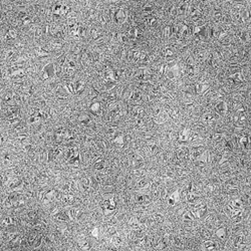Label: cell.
Wrapping results in <instances>:
<instances>
[{
	"mask_svg": "<svg viewBox=\"0 0 251 251\" xmlns=\"http://www.w3.org/2000/svg\"><path fill=\"white\" fill-rule=\"evenodd\" d=\"M137 202L141 205H149L151 203V196L147 194H142L137 196Z\"/></svg>",
	"mask_w": 251,
	"mask_h": 251,
	"instance_id": "ac0fdd59",
	"label": "cell"
},
{
	"mask_svg": "<svg viewBox=\"0 0 251 251\" xmlns=\"http://www.w3.org/2000/svg\"><path fill=\"white\" fill-rule=\"evenodd\" d=\"M89 111L93 112V114L96 115V116H100V115H102V112H103L102 103H100V102H94L91 106H89Z\"/></svg>",
	"mask_w": 251,
	"mask_h": 251,
	"instance_id": "7c38bea8",
	"label": "cell"
},
{
	"mask_svg": "<svg viewBox=\"0 0 251 251\" xmlns=\"http://www.w3.org/2000/svg\"><path fill=\"white\" fill-rule=\"evenodd\" d=\"M187 199H188V201L191 202V203H194V202H197L199 200V195H198V193L193 189L192 183L189 184L188 190H187Z\"/></svg>",
	"mask_w": 251,
	"mask_h": 251,
	"instance_id": "9c48e42d",
	"label": "cell"
},
{
	"mask_svg": "<svg viewBox=\"0 0 251 251\" xmlns=\"http://www.w3.org/2000/svg\"><path fill=\"white\" fill-rule=\"evenodd\" d=\"M79 122L82 123V125L88 127L91 124V118H89L88 115H86L85 112H82V114H80L79 116Z\"/></svg>",
	"mask_w": 251,
	"mask_h": 251,
	"instance_id": "44dd1931",
	"label": "cell"
},
{
	"mask_svg": "<svg viewBox=\"0 0 251 251\" xmlns=\"http://www.w3.org/2000/svg\"><path fill=\"white\" fill-rule=\"evenodd\" d=\"M176 156H177L180 161H187L190 159V151L186 147H182V148L178 149L177 153H176Z\"/></svg>",
	"mask_w": 251,
	"mask_h": 251,
	"instance_id": "30bf717a",
	"label": "cell"
},
{
	"mask_svg": "<svg viewBox=\"0 0 251 251\" xmlns=\"http://www.w3.org/2000/svg\"><path fill=\"white\" fill-rule=\"evenodd\" d=\"M229 79H230V82H234V83H239V82H243L242 76H241V73H239V71H236V73H232L231 76H230Z\"/></svg>",
	"mask_w": 251,
	"mask_h": 251,
	"instance_id": "cb8c5ba5",
	"label": "cell"
},
{
	"mask_svg": "<svg viewBox=\"0 0 251 251\" xmlns=\"http://www.w3.org/2000/svg\"><path fill=\"white\" fill-rule=\"evenodd\" d=\"M118 134V127L117 126H111L108 130V135L111 136L112 138H114L115 136Z\"/></svg>",
	"mask_w": 251,
	"mask_h": 251,
	"instance_id": "836d02e7",
	"label": "cell"
},
{
	"mask_svg": "<svg viewBox=\"0 0 251 251\" xmlns=\"http://www.w3.org/2000/svg\"><path fill=\"white\" fill-rule=\"evenodd\" d=\"M214 109L217 114L221 115V116H225L228 112V103L226 102H218L215 103Z\"/></svg>",
	"mask_w": 251,
	"mask_h": 251,
	"instance_id": "52a82bcc",
	"label": "cell"
},
{
	"mask_svg": "<svg viewBox=\"0 0 251 251\" xmlns=\"http://www.w3.org/2000/svg\"><path fill=\"white\" fill-rule=\"evenodd\" d=\"M126 141H127V138L124 134H117L114 138H112V143L116 144V145H119L121 147L125 145Z\"/></svg>",
	"mask_w": 251,
	"mask_h": 251,
	"instance_id": "2e32d148",
	"label": "cell"
},
{
	"mask_svg": "<svg viewBox=\"0 0 251 251\" xmlns=\"http://www.w3.org/2000/svg\"><path fill=\"white\" fill-rule=\"evenodd\" d=\"M208 88H209V85H208V83H203V82L197 83V85H195V93L197 94H203Z\"/></svg>",
	"mask_w": 251,
	"mask_h": 251,
	"instance_id": "ffe728a7",
	"label": "cell"
},
{
	"mask_svg": "<svg viewBox=\"0 0 251 251\" xmlns=\"http://www.w3.org/2000/svg\"><path fill=\"white\" fill-rule=\"evenodd\" d=\"M103 167H105V164H103V159H97L96 162H94V169L97 170V171H102L103 169Z\"/></svg>",
	"mask_w": 251,
	"mask_h": 251,
	"instance_id": "d6a6232c",
	"label": "cell"
},
{
	"mask_svg": "<svg viewBox=\"0 0 251 251\" xmlns=\"http://www.w3.org/2000/svg\"><path fill=\"white\" fill-rule=\"evenodd\" d=\"M97 146L99 147V149L100 150V151H103V150H106V147H105V145H103V142H102V141H97Z\"/></svg>",
	"mask_w": 251,
	"mask_h": 251,
	"instance_id": "f6af8a7d",
	"label": "cell"
},
{
	"mask_svg": "<svg viewBox=\"0 0 251 251\" xmlns=\"http://www.w3.org/2000/svg\"><path fill=\"white\" fill-rule=\"evenodd\" d=\"M73 89L74 94H82L85 89V85L82 80H77L76 83H73Z\"/></svg>",
	"mask_w": 251,
	"mask_h": 251,
	"instance_id": "d6986e66",
	"label": "cell"
},
{
	"mask_svg": "<svg viewBox=\"0 0 251 251\" xmlns=\"http://www.w3.org/2000/svg\"><path fill=\"white\" fill-rule=\"evenodd\" d=\"M174 245L178 248H183V246H184L183 239H181L180 237H175L174 238Z\"/></svg>",
	"mask_w": 251,
	"mask_h": 251,
	"instance_id": "8d00e7d4",
	"label": "cell"
},
{
	"mask_svg": "<svg viewBox=\"0 0 251 251\" xmlns=\"http://www.w3.org/2000/svg\"><path fill=\"white\" fill-rule=\"evenodd\" d=\"M167 114H168V116L173 118V119H177L178 116H179V112L177 111V109H170Z\"/></svg>",
	"mask_w": 251,
	"mask_h": 251,
	"instance_id": "f35d334b",
	"label": "cell"
},
{
	"mask_svg": "<svg viewBox=\"0 0 251 251\" xmlns=\"http://www.w3.org/2000/svg\"><path fill=\"white\" fill-rule=\"evenodd\" d=\"M234 243H235V246L239 248V247L244 246L245 243H246V240L244 239V236H238V237H236V239L234 240Z\"/></svg>",
	"mask_w": 251,
	"mask_h": 251,
	"instance_id": "f546056e",
	"label": "cell"
},
{
	"mask_svg": "<svg viewBox=\"0 0 251 251\" xmlns=\"http://www.w3.org/2000/svg\"><path fill=\"white\" fill-rule=\"evenodd\" d=\"M112 241H114V243L116 244L117 246H118V245H121V244H122V242H123V240L120 237H115L114 239H112Z\"/></svg>",
	"mask_w": 251,
	"mask_h": 251,
	"instance_id": "bcb514c9",
	"label": "cell"
},
{
	"mask_svg": "<svg viewBox=\"0 0 251 251\" xmlns=\"http://www.w3.org/2000/svg\"><path fill=\"white\" fill-rule=\"evenodd\" d=\"M135 77L138 80H148L152 77V73L149 70H139L135 73Z\"/></svg>",
	"mask_w": 251,
	"mask_h": 251,
	"instance_id": "5b68a950",
	"label": "cell"
},
{
	"mask_svg": "<svg viewBox=\"0 0 251 251\" xmlns=\"http://www.w3.org/2000/svg\"><path fill=\"white\" fill-rule=\"evenodd\" d=\"M79 247L82 248V249H88V247H89L88 242H86L85 240L79 241Z\"/></svg>",
	"mask_w": 251,
	"mask_h": 251,
	"instance_id": "ab89813d",
	"label": "cell"
},
{
	"mask_svg": "<svg viewBox=\"0 0 251 251\" xmlns=\"http://www.w3.org/2000/svg\"><path fill=\"white\" fill-rule=\"evenodd\" d=\"M79 186L82 191H85V192L88 191L89 187H91V181H89V179L88 178L82 179V181H80V183H79Z\"/></svg>",
	"mask_w": 251,
	"mask_h": 251,
	"instance_id": "484cf974",
	"label": "cell"
},
{
	"mask_svg": "<svg viewBox=\"0 0 251 251\" xmlns=\"http://www.w3.org/2000/svg\"><path fill=\"white\" fill-rule=\"evenodd\" d=\"M57 218L59 220H63V221H67L68 220V216L65 214V213H58L57 214Z\"/></svg>",
	"mask_w": 251,
	"mask_h": 251,
	"instance_id": "b9f144b4",
	"label": "cell"
},
{
	"mask_svg": "<svg viewBox=\"0 0 251 251\" xmlns=\"http://www.w3.org/2000/svg\"><path fill=\"white\" fill-rule=\"evenodd\" d=\"M170 79H176L180 76L178 64H164V74Z\"/></svg>",
	"mask_w": 251,
	"mask_h": 251,
	"instance_id": "6da1fadb",
	"label": "cell"
},
{
	"mask_svg": "<svg viewBox=\"0 0 251 251\" xmlns=\"http://www.w3.org/2000/svg\"><path fill=\"white\" fill-rule=\"evenodd\" d=\"M130 100H133V102H141L142 100V94H141V91H138V89L133 91L131 94H130Z\"/></svg>",
	"mask_w": 251,
	"mask_h": 251,
	"instance_id": "7402d4cb",
	"label": "cell"
},
{
	"mask_svg": "<svg viewBox=\"0 0 251 251\" xmlns=\"http://www.w3.org/2000/svg\"><path fill=\"white\" fill-rule=\"evenodd\" d=\"M132 112H133V117H134L135 119H140V118H143L145 109H144L143 106H135L134 108H133Z\"/></svg>",
	"mask_w": 251,
	"mask_h": 251,
	"instance_id": "9a60e30c",
	"label": "cell"
},
{
	"mask_svg": "<svg viewBox=\"0 0 251 251\" xmlns=\"http://www.w3.org/2000/svg\"><path fill=\"white\" fill-rule=\"evenodd\" d=\"M204 247L208 250H215L217 248V243L212 239H206V241L204 242Z\"/></svg>",
	"mask_w": 251,
	"mask_h": 251,
	"instance_id": "d4e9b609",
	"label": "cell"
},
{
	"mask_svg": "<svg viewBox=\"0 0 251 251\" xmlns=\"http://www.w3.org/2000/svg\"><path fill=\"white\" fill-rule=\"evenodd\" d=\"M91 235H93L94 237H96V238H99V235H100L99 228L96 227L94 229H93V231H91Z\"/></svg>",
	"mask_w": 251,
	"mask_h": 251,
	"instance_id": "7bdbcfd3",
	"label": "cell"
},
{
	"mask_svg": "<svg viewBox=\"0 0 251 251\" xmlns=\"http://www.w3.org/2000/svg\"><path fill=\"white\" fill-rule=\"evenodd\" d=\"M70 218L77 219L79 217H80V215H82V211H80L79 208H73V209H70Z\"/></svg>",
	"mask_w": 251,
	"mask_h": 251,
	"instance_id": "1f68e13d",
	"label": "cell"
},
{
	"mask_svg": "<svg viewBox=\"0 0 251 251\" xmlns=\"http://www.w3.org/2000/svg\"><path fill=\"white\" fill-rule=\"evenodd\" d=\"M147 148H148V151L151 153L152 155L157 154L159 152V147L156 145V143H154V142H148V144H147Z\"/></svg>",
	"mask_w": 251,
	"mask_h": 251,
	"instance_id": "4316f807",
	"label": "cell"
},
{
	"mask_svg": "<svg viewBox=\"0 0 251 251\" xmlns=\"http://www.w3.org/2000/svg\"><path fill=\"white\" fill-rule=\"evenodd\" d=\"M166 247V242L163 240V239H159L157 241V243L155 244V248L156 249H163V248Z\"/></svg>",
	"mask_w": 251,
	"mask_h": 251,
	"instance_id": "d590c367",
	"label": "cell"
},
{
	"mask_svg": "<svg viewBox=\"0 0 251 251\" xmlns=\"http://www.w3.org/2000/svg\"><path fill=\"white\" fill-rule=\"evenodd\" d=\"M201 235H202V237H204L205 239L211 238V233H210V231H208V230H202Z\"/></svg>",
	"mask_w": 251,
	"mask_h": 251,
	"instance_id": "60d3db41",
	"label": "cell"
},
{
	"mask_svg": "<svg viewBox=\"0 0 251 251\" xmlns=\"http://www.w3.org/2000/svg\"><path fill=\"white\" fill-rule=\"evenodd\" d=\"M73 194H70V193H66L65 195H63L61 197V202L63 204H68L70 203V202L73 201Z\"/></svg>",
	"mask_w": 251,
	"mask_h": 251,
	"instance_id": "4dcf8cb0",
	"label": "cell"
},
{
	"mask_svg": "<svg viewBox=\"0 0 251 251\" xmlns=\"http://www.w3.org/2000/svg\"><path fill=\"white\" fill-rule=\"evenodd\" d=\"M179 201H180V192H179L178 190H176L175 192H173L168 197V204L170 206H174V205L177 204Z\"/></svg>",
	"mask_w": 251,
	"mask_h": 251,
	"instance_id": "5bb4252c",
	"label": "cell"
},
{
	"mask_svg": "<svg viewBox=\"0 0 251 251\" xmlns=\"http://www.w3.org/2000/svg\"><path fill=\"white\" fill-rule=\"evenodd\" d=\"M191 212L194 214L195 218H203L207 214V206L203 203H200L194 207Z\"/></svg>",
	"mask_w": 251,
	"mask_h": 251,
	"instance_id": "277c9868",
	"label": "cell"
},
{
	"mask_svg": "<svg viewBox=\"0 0 251 251\" xmlns=\"http://www.w3.org/2000/svg\"><path fill=\"white\" fill-rule=\"evenodd\" d=\"M173 54H174V52H173L172 50H170V49H167L165 51V56H172Z\"/></svg>",
	"mask_w": 251,
	"mask_h": 251,
	"instance_id": "7dc6e473",
	"label": "cell"
},
{
	"mask_svg": "<svg viewBox=\"0 0 251 251\" xmlns=\"http://www.w3.org/2000/svg\"><path fill=\"white\" fill-rule=\"evenodd\" d=\"M192 131L189 128H185L182 131L180 134H179L178 137V141L180 143H187L190 141V136H191Z\"/></svg>",
	"mask_w": 251,
	"mask_h": 251,
	"instance_id": "8fae6325",
	"label": "cell"
},
{
	"mask_svg": "<svg viewBox=\"0 0 251 251\" xmlns=\"http://www.w3.org/2000/svg\"><path fill=\"white\" fill-rule=\"evenodd\" d=\"M55 73V70H54V65L52 63H49L46 67L44 68V71H43V79H48L50 77H52Z\"/></svg>",
	"mask_w": 251,
	"mask_h": 251,
	"instance_id": "4fadbf2b",
	"label": "cell"
},
{
	"mask_svg": "<svg viewBox=\"0 0 251 251\" xmlns=\"http://www.w3.org/2000/svg\"><path fill=\"white\" fill-rule=\"evenodd\" d=\"M239 146L241 147L243 151H249L250 149V136L248 134L242 135L239 139Z\"/></svg>",
	"mask_w": 251,
	"mask_h": 251,
	"instance_id": "8992f818",
	"label": "cell"
},
{
	"mask_svg": "<svg viewBox=\"0 0 251 251\" xmlns=\"http://www.w3.org/2000/svg\"><path fill=\"white\" fill-rule=\"evenodd\" d=\"M224 138L223 134H213L211 136V139L214 141V142H221Z\"/></svg>",
	"mask_w": 251,
	"mask_h": 251,
	"instance_id": "74e56055",
	"label": "cell"
},
{
	"mask_svg": "<svg viewBox=\"0 0 251 251\" xmlns=\"http://www.w3.org/2000/svg\"><path fill=\"white\" fill-rule=\"evenodd\" d=\"M150 190H151V196L153 197V199H158L159 196H160V188H159L158 182L153 183L151 187H150Z\"/></svg>",
	"mask_w": 251,
	"mask_h": 251,
	"instance_id": "e0dca14e",
	"label": "cell"
},
{
	"mask_svg": "<svg viewBox=\"0 0 251 251\" xmlns=\"http://www.w3.org/2000/svg\"><path fill=\"white\" fill-rule=\"evenodd\" d=\"M226 233H227L226 228H225V227H220V228H219V229L216 230L215 235L217 236L218 238L223 239V238H225V236H226Z\"/></svg>",
	"mask_w": 251,
	"mask_h": 251,
	"instance_id": "f1b7e54d",
	"label": "cell"
},
{
	"mask_svg": "<svg viewBox=\"0 0 251 251\" xmlns=\"http://www.w3.org/2000/svg\"><path fill=\"white\" fill-rule=\"evenodd\" d=\"M154 218L156 219V221L159 222V223H162V222L164 221V218L162 217V215H160V214H156V215H154Z\"/></svg>",
	"mask_w": 251,
	"mask_h": 251,
	"instance_id": "ee69618b",
	"label": "cell"
},
{
	"mask_svg": "<svg viewBox=\"0 0 251 251\" xmlns=\"http://www.w3.org/2000/svg\"><path fill=\"white\" fill-rule=\"evenodd\" d=\"M102 207H103V214H105L106 216H108L116 210L117 203L114 199H106V200L103 202Z\"/></svg>",
	"mask_w": 251,
	"mask_h": 251,
	"instance_id": "3957f363",
	"label": "cell"
},
{
	"mask_svg": "<svg viewBox=\"0 0 251 251\" xmlns=\"http://www.w3.org/2000/svg\"><path fill=\"white\" fill-rule=\"evenodd\" d=\"M65 159L66 162L73 165L77 164L79 161V151L76 147H71L65 152Z\"/></svg>",
	"mask_w": 251,
	"mask_h": 251,
	"instance_id": "7a4b0ae2",
	"label": "cell"
},
{
	"mask_svg": "<svg viewBox=\"0 0 251 251\" xmlns=\"http://www.w3.org/2000/svg\"><path fill=\"white\" fill-rule=\"evenodd\" d=\"M116 229H117L116 227H115V226H112V228H109V233H111V234H112V233H114V232H116Z\"/></svg>",
	"mask_w": 251,
	"mask_h": 251,
	"instance_id": "c3c4849f",
	"label": "cell"
},
{
	"mask_svg": "<svg viewBox=\"0 0 251 251\" xmlns=\"http://www.w3.org/2000/svg\"><path fill=\"white\" fill-rule=\"evenodd\" d=\"M149 181L147 180V179H142V180H140L139 181V183L137 184V186L139 187L140 189H145L147 188V187L149 186Z\"/></svg>",
	"mask_w": 251,
	"mask_h": 251,
	"instance_id": "e575fe53",
	"label": "cell"
},
{
	"mask_svg": "<svg viewBox=\"0 0 251 251\" xmlns=\"http://www.w3.org/2000/svg\"><path fill=\"white\" fill-rule=\"evenodd\" d=\"M194 220H195V216L191 212V210H190V211H186L183 214V221L186 222V223H188V222H193Z\"/></svg>",
	"mask_w": 251,
	"mask_h": 251,
	"instance_id": "83f0119b",
	"label": "cell"
},
{
	"mask_svg": "<svg viewBox=\"0 0 251 251\" xmlns=\"http://www.w3.org/2000/svg\"><path fill=\"white\" fill-rule=\"evenodd\" d=\"M167 118H168L167 112H163V111H161V109H158V111L156 112V116L154 118V121L156 124H158V125H162V124L167 122V120H168Z\"/></svg>",
	"mask_w": 251,
	"mask_h": 251,
	"instance_id": "ba28073f",
	"label": "cell"
},
{
	"mask_svg": "<svg viewBox=\"0 0 251 251\" xmlns=\"http://www.w3.org/2000/svg\"><path fill=\"white\" fill-rule=\"evenodd\" d=\"M202 119H203V122L206 123L207 125H212L213 123L215 122V116L211 112H207V114H205L203 117H202Z\"/></svg>",
	"mask_w": 251,
	"mask_h": 251,
	"instance_id": "603a6c76",
	"label": "cell"
}]
</instances>
